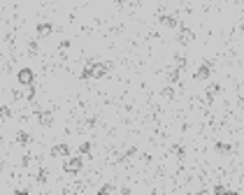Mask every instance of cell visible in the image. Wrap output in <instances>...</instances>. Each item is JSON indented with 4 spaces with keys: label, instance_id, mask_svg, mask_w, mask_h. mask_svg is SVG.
<instances>
[{
    "label": "cell",
    "instance_id": "6da1fadb",
    "mask_svg": "<svg viewBox=\"0 0 244 195\" xmlns=\"http://www.w3.org/2000/svg\"><path fill=\"white\" fill-rule=\"evenodd\" d=\"M21 81H33V72L23 70V72H21Z\"/></svg>",
    "mask_w": 244,
    "mask_h": 195
}]
</instances>
